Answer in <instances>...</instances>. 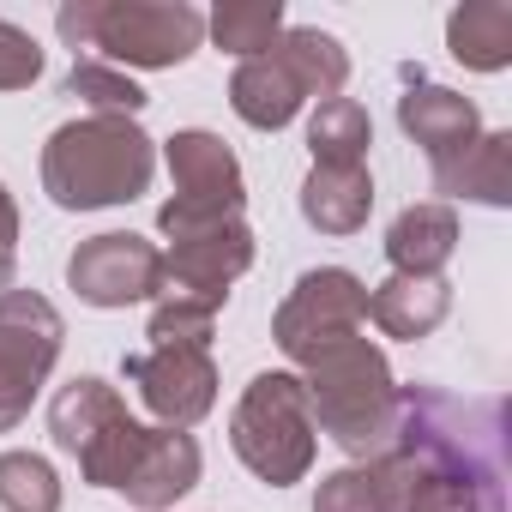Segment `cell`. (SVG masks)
I'll use <instances>...</instances> for the list:
<instances>
[{
	"mask_svg": "<svg viewBox=\"0 0 512 512\" xmlns=\"http://www.w3.org/2000/svg\"><path fill=\"white\" fill-rule=\"evenodd\" d=\"M151 175H157V145L127 115L61 121L43 145V193L61 211L133 205L139 193H151Z\"/></svg>",
	"mask_w": 512,
	"mask_h": 512,
	"instance_id": "obj_1",
	"label": "cell"
},
{
	"mask_svg": "<svg viewBox=\"0 0 512 512\" xmlns=\"http://www.w3.org/2000/svg\"><path fill=\"white\" fill-rule=\"evenodd\" d=\"M296 380H302V392H308L314 434L338 440L356 464L386 446L392 410H398V380H392L386 350H380L368 332H350V338L314 350Z\"/></svg>",
	"mask_w": 512,
	"mask_h": 512,
	"instance_id": "obj_2",
	"label": "cell"
},
{
	"mask_svg": "<svg viewBox=\"0 0 512 512\" xmlns=\"http://www.w3.org/2000/svg\"><path fill=\"white\" fill-rule=\"evenodd\" d=\"M344 79H350V55L332 31L320 25H296L284 31L266 55H253L235 67L229 79V109L247 121V127H260V133H278L302 115L308 97H344Z\"/></svg>",
	"mask_w": 512,
	"mask_h": 512,
	"instance_id": "obj_3",
	"label": "cell"
},
{
	"mask_svg": "<svg viewBox=\"0 0 512 512\" xmlns=\"http://www.w3.org/2000/svg\"><path fill=\"white\" fill-rule=\"evenodd\" d=\"M61 43L97 49L109 67H181L205 43V13L187 0H73L55 13Z\"/></svg>",
	"mask_w": 512,
	"mask_h": 512,
	"instance_id": "obj_4",
	"label": "cell"
},
{
	"mask_svg": "<svg viewBox=\"0 0 512 512\" xmlns=\"http://www.w3.org/2000/svg\"><path fill=\"white\" fill-rule=\"evenodd\" d=\"M157 229L169 235L163 253V290L187 296L199 308H223L229 284L253 266V229L241 211H217V205H187V199H163Z\"/></svg>",
	"mask_w": 512,
	"mask_h": 512,
	"instance_id": "obj_5",
	"label": "cell"
},
{
	"mask_svg": "<svg viewBox=\"0 0 512 512\" xmlns=\"http://www.w3.org/2000/svg\"><path fill=\"white\" fill-rule=\"evenodd\" d=\"M314 410L296 374L272 368V374H253L235 416H229V446L235 458L260 476L266 488H290L314 470Z\"/></svg>",
	"mask_w": 512,
	"mask_h": 512,
	"instance_id": "obj_6",
	"label": "cell"
},
{
	"mask_svg": "<svg viewBox=\"0 0 512 512\" xmlns=\"http://www.w3.org/2000/svg\"><path fill=\"white\" fill-rule=\"evenodd\" d=\"M61 344H67V326L49 296L37 290L0 296V434H13L31 416L43 380L61 362Z\"/></svg>",
	"mask_w": 512,
	"mask_h": 512,
	"instance_id": "obj_7",
	"label": "cell"
},
{
	"mask_svg": "<svg viewBox=\"0 0 512 512\" xmlns=\"http://www.w3.org/2000/svg\"><path fill=\"white\" fill-rule=\"evenodd\" d=\"M362 320H368V284L356 272H344V266H320V272L296 278V290L284 296V308L272 320V338L302 368L314 350L362 332Z\"/></svg>",
	"mask_w": 512,
	"mask_h": 512,
	"instance_id": "obj_8",
	"label": "cell"
},
{
	"mask_svg": "<svg viewBox=\"0 0 512 512\" xmlns=\"http://www.w3.org/2000/svg\"><path fill=\"white\" fill-rule=\"evenodd\" d=\"M67 284L79 302L91 308H133V302H157L163 296V247L133 235V229H109L73 247L67 260Z\"/></svg>",
	"mask_w": 512,
	"mask_h": 512,
	"instance_id": "obj_9",
	"label": "cell"
},
{
	"mask_svg": "<svg viewBox=\"0 0 512 512\" xmlns=\"http://www.w3.org/2000/svg\"><path fill=\"white\" fill-rule=\"evenodd\" d=\"M133 380L139 404L157 416V428H193L217 404V362L199 344H163V350H133L121 362Z\"/></svg>",
	"mask_w": 512,
	"mask_h": 512,
	"instance_id": "obj_10",
	"label": "cell"
},
{
	"mask_svg": "<svg viewBox=\"0 0 512 512\" xmlns=\"http://www.w3.org/2000/svg\"><path fill=\"white\" fill-rule=\"evenodd\" d=\"M398 127L422 145L428 169L458 163V157L482 139V115H476V103H470V97H458V91H446V85H428L422 73H404Z\"/></svg>",
	"mask_w": 512,
	"mask_h": 512,
	"instance_id": "obj_11",
	"label": "cell"
},
{
	"mask_svg": "<svg viewBox=\"0 0 512 512\" xmlns=\"http://www.w3.org/2000/svg\"><path fill=\"white\" fill-rule=\"evenodd\" d=\"M163 163H169L175 199H187V205H217V211H247L241 163H235V151H229L217 133H205V127H181V133H169Z\"/></svg>",
	"mask_w": 512,
	"mask_h": 512,
	"instance_id": "obj_12",
	"label": "cell"
},
{
	"mask_svg": "<svg viewBox=\"0 0 512 512\" xmlns=\"http://www.w3.org/2000/svg\"><path fill=\"white\" fill-rule=\"evenodd\" d=\"M193 488H199V440L187 428H151V440H145V452H139L121 494L139 512H163Z\"/></svg>",
	"mask_w": 512,
	"mask_h": 512,
	"instance_id": "obj_13",
	"label": "cell"
},
{
	"mask_svg": "<svg viewBox=\"0 0 512 512\" xmlns=\"http://www.w3.org/2000/svg\"><path fill=\"white\" fill-rule=\"evenodd\" d=\"M452 253H458V211L440 205V199L404 205L386 229V260L404 278H440Z\"/></svg>",
	"mask_w": 512,
	"mask_h": 512,
	"instance_id": "obj_14",
	"label": "cell"
},
{
	"mask_svg": "<svg viewBox=\"0 0 512 512\" xmlns=\"http://www.w3.org/2000/svg\"><path fill=\"white\" fill-rule=\"evenodd\" d=\"M374 211V175L368 163H314L302 181V217L320 235H356Z\"/></svg>",
	"mask_w": 512,
	"mask_h": 512,
	"instance_id": "obj_15",
	"label": "cell"
},
{
	"mask_svg": "<svg viewBox=\"0 0 512 512\" xmlns=\"http://www.w3.org/2000/svg\"><path fill=\"white\" fill-rule=\"evenodd\" d=\"M446 314H452V284L446 278H404V272H392L386 284L368 290V320L386 338H404V344L428 338Z\"/></svg>",
	"mask_w": 512,
	"mask_h": 512,
	"instance_id": "obj_16",
	"label": "cell"
},
{
	"mask_svg": "<svg viewBox=\"0 0 512 512\" xmlns=\"http://www.w3.org/2000/svg\"><path fill=\"white\" fill-rule=\"evenodd\" d=\"M434 193L446 199H476V205H506L512 199V133H482L458 163L428 169ZM440 199V205H446Z\"/></svg>",
	"mask_w": 512,
	"mask_h": 512,
	"instance_id": "obj_17",
	"label": "cell"
},
{
	"mask_svg": "<svg viewBox=\"0 0 512 512\" xmlns=\"http://www.w3.org/2000/svg\"><path fill=\"white\" fill-rule=\"evenodd\" d=\"M446 49L470 73L512 67V7L506 0H464V7L446 19Z\"/></svg>",
	"mask_w": 512,
	"mask_h": 512,
	"instance_id": "obj_18",
	"label": "cell"
},
{
	"mask_svg": "<svg viewBox=\"0 0 512 512\" xmlns=\"http://www.w3.org/2000/svg\"><path fill=\"white\" fill-rule=\"evenodd\" d=\"M115 416H127L121 392H115L109 380H97V374H79V380H67V386L55 392V404H49V434H55L61 452L79 458Z\"/></svg>",
	"mask_w": 512,
	"mask_h": 512,
	"instance_id": "obj_19",
	"label": "cell"
},
{
	"mask_svg": "<svg viewBox=\"0 0 512 512\" xmlns=\"http://www.w3.org/2000/svg\"><path fill=\"white\" fill-rule=\"evenodd\" d=\"M205 31H211V43L223 55L253 61L284 37V0H223V7L205 19Z\"/></svg>",
	"mask_w": 512,
	"mask_h": 512,
	"instance_id": "obj_20",
	"label": "cell"
},
{
	"mask_svg": "<svg viewBox=\"0 0 512 512\" xmlns=\"http://www.w3.org/2000/svg\"><path fill=\"white\" fill-rule=\"evenodd\" d=\"M374 145V121L356 97H326L308 121V151L314 163H368Z\"/></svg>",
	"mask_w": 512,
	"mask_h": 512,
	"instance_id": "obj_21",
	"label": "cell"
},
{
	"mask_svg": "<svg viewBox=\"0 0 512 512\" xmlns=\"http://www.w3.org/2000/svg\"><path fill=\"white\" fill-rule=\"evenodd\" d=\"M67 97H79L91 115H139L151 97H145V85L133 79V73H121V67H109V61H97V55H85V61H73V73H67V85H61Z\"/></svg>",
	"mask_w": 512,
	"mask_h": 512,
	"instance_id": "obj_22",
	"label": "cell"
},
{
	"mask_svg": "<svg viewBox=\"0 0 512 512\" xmlns=\"http://www.w3.org/2000/svg\"><path fill=\"white\" fill-rule=\"evenodd\" d=\"M145 440H151V428H145V422L115 416V422H109V428L79 452V476H85L91 488H127V476H133V464H139Z\"/></svg>",
	"mask_w": 512,
	"mask_h": 512,
	"instance_id": "obj_23",
	"label": "cell"
},
{
	"mask_svg": "<svg viewBox=\"0 0 512 512\" xmlns=\"http://www.w3.org/2000/svg\"><path fill=\"white\" fill-rule=\"evenodd\" d=\"M0 506L7 512H61V476L43 452H0Z\"/></svg>",
	"mask_w": 512,
	"mask_h": 512,
	"instance_id": "obj_24",
	"label": "cell"
},
{
	"mask_svg": "<svg viewBox=\"0 0 512 512\" xmlns=\"http://www.w3.org/2000/svg\"><path fill=\"white\" fill-rule=\"evenodd\" d=\"M314 512H392V488H386V470H380L374 458H362V464H344V470L320 476Z\"/></svg>",
	"mask_w": 512,
	"mask_h": 512,
	"instance_id": "obj_25",
	"label": "cell"
},
{
	"mask_svg": "<svg viewBox=\"0 0 512 512\" xmlns=\"http://www.w3.org/2000/svg\"><path fill=\"white\" fill-rule=\"evenodd\" d=\"M211 326H217L211 308H199V302L163 290V296L151 302V326H145V338H151V350H163V344H199V350H211Z\"/></svg>",
	"mask_w": 512,
	"mask_h": 512,
	"instance_id": "obj_26",
	"label": "cell"
},
{
	"mask_svg": "<svg viewBox=\"0 0 512 512\" xmlns=\"http://www.w3.org/2000/svg\"><path fill=\"white\" fill-rule=\"evenodd\" d=\"M37 73H43V49H37V37L0 19V91H25Z\"/></svg>",
	"mask_w": 512,
	"mask_h": 512,
	"instance_id": "obj_27",
	"label": "cell"
},
{
	"mask_svg": "<svg viewBox=\"0 0 512 512\" xmlns=\"http://www.w3.org/2000/svg\"><path fill=\"white\" fill-rule=\"evenodd\" d=\"M13 241H19V205H13V193L0 187V247L13 253Z\"/></svg>",
	"mask_w": 512,
	"mask_h": 512,
	"instance_id": "obj_28",
	"label": "cell"
},
{
	"mask_svg": "<svg viewBox=\"0 0 512 512\" xmlns=\"http://www.w3.org/2000/svg\"><path fill=\"white\" fill-rule=\"evenodd\" d=\"M7 290H13V253L0 247V296H7Z\"/></svg>",
	"mask_w": 512,
	"mask_h": 512,
	"instance_id": "obj_29",
	"label": "cell"
}]
</instances>
